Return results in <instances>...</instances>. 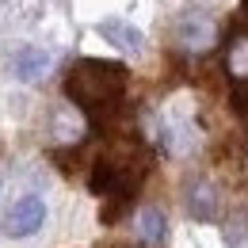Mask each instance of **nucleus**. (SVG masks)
I'll use <instances>...</instances> for the list:
<instances>
[{
	"instance_id": "f257e3e1",
	"label": "nucleus",
	"mask_w": 248,
	"mask_h": 248,
	"mask_svg": "<svg viewBox=\"0 0 248 248\" xmlns=\"http://www.w3.org/2000/svg\"><path fill=\"white\" fill-rule=\"evenodd\" d=\"M130 84V73L123 62H103V58H80L65 73V95L88 115V119H107L119 111Z\"/></svg>"
},
{
	"instance_id": "f03ea898",
	"label": "nucleus",
	"mask_w": 248,
	"mask_h": 248,
	"mask_svg": "<svg viewBox=\"0 0 248 248\" xmlns=\"http://www.w3.org/2000/svg\"><path fill=\"white\" fill-rule=\"evenodd\" d=\"M145 168H149V164H145V153H141L138 145H123V149L99 156L92 164L88 187H92V195H99V199L111 202V206L103 210V221H115V217L123 214V206H130L138 184L145 180Z\"/></svg>"
},
{
	"instance_id": "7ed1b4c3",
	"label": "nucleus",
	"mask_w": 248,
	"mask_h": 248,
	"mask_svg": "<svg viewBox=\"0 0 248 248\" xmlns=\"http://www.w3.org/2000/svg\"><path fill=\"white\" fill-rule=\"evenodd\" d=\"M172 38L187 54H206L217 42V19L206 8H187V12H180V19L172 23Z\"/></svg>"
},
{
	"instance_id": "20e7f679",
	"label": "nucleus",
	"mask_w": 248,
	"mask_h": 248,
	"mask_svg": "<svg viewBox=\"0 0 248 248\" xmlns=\"http://www.w3.org/2000/svg\"><path fill=\"white\" fill-rule=\"evenodd\" d=\"M225 73L233 80V103L248 119V34H233L225 46Z\"/></svg>"
},
{
	"instance_id": "39448f33",
	"label": "nucleus",
	"mask_w": 248,
	"mask_h": 248,
	"mask_svg": "<svg viewBox=\"0 0 248 248\" xmlns=\"http://www.w3.org/2000/svg\"><path fill=\"white\" fill-rule=\"evenodd\" d=\"M42 221H46V202H42L38 195H23V199H16V202L8 206L4 233H8V237H31Z\"/></svg>"
},
{
	"instance_id": "423d86ee",
	"label": "nucleus",
	"mask_w": 248,
	"mask_h": 248,
	"mask_svg": "<svg viewBox=\"0 0 248 248\" xmlns=\"http://www.w3.org/2000/svg\"><path fill=\"white\" fill-rule=\"evenodd\" d=\"M95 31L103 34L111 46H119V50H126V54H141L145 50V34L138 31V27H130L126 19H103Z\"/></svg>"
},
{
	"instance_id": "0eeeda50",
	"label": "nucleus",
	"mask_w": 248,
	"mask_h": 248,
	"mask_svg": "<svg viewBox=\"0 0 248 248\" xmlns=\"http://www.w3.org/2000/svg\"><path fill=\"white\" fill-rule=\"evenodd\" d=\"M54 65V54L50 50H38V46H23L16 58H12V69H16V77L19 80H38V77H46V69Z\"/></svg>"
},
{
	"instance_id": "6e6552de",
	"label": "nucleus",
	"mask_w": 248,
	"mask_h": 248,
	"mask_svg": "<svg viewBox=\"0 0 248 248\" xmlns=\"http://www.w3.org/2000/svg\"><path fill=\"white\" fill-rule=\"evenodd\" d=\"M187 210H191V217H199V221H214L217 217V191L206 180H195V184L187 187Z\"/></svg>"
},
{
	"instance_id": "1a4fd4ad",
	"label": "nucleus",
	"mask_w": 248,
	"mask_h": 248,
	"mask_svg": "<svg viewBox=\"0 0 248 248\" xmlns=\"http://www.w3.org/2000/svg\"><path fill=\"white\" fill-rule=\"evenodd\" d=\"M138 241L149 248H160L168 241V217L160 214L156 206H145L141 214H138Z\"/></svg>"
},
{
	"instance_id": "9d476101",
	"label": "nucleus",
	"mask_w": 248,
	"mask_h": 248,
	"mask_svg": "<svg viewBox=\"0 0 248 248\" xmlns=\"http://www.w3.org/2000/svg\"><path fill=\"white\" fill-rule=\"evenodd\" d=\"M241 8H245V12H248V0H241Z\"/></svg>"
}]
</instances>
